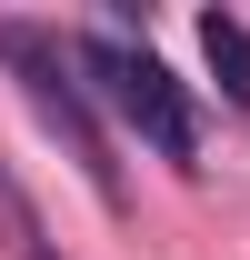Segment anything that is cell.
I'll use <instances>...</instances> for the list:
<instances>
[{
    "label": "cell",
    "instance_id": "6da1fadb",
    "mask_svg": "<svg viewBox=\"0 0 250 260\" xmlns=\"http://www.w3.org/2000/svg\"><path fill=\"white\" fill-rule=\"evenodd\" d=\"M0 70H10L20 100L70 140V160L90 170V190L120 210V160H110V130H100V110H90L100 90H90V70H80V40L40 30V20H0Z\"/></svg>",
    "mask_w": 250,
    "mask_h": 260
},
{
    "label": "cell",
    "instance_id": "7a4b0ae2",
    "mask_svg": "<svg viewBox=\"0 0 250 260\" xmlns=\"http://www.w3.org/2000/svg\"><path fill=\"white\" fill-rule=\"evenodd\" d=\"M80 70H90V90L150 140L160 160H180V170L200 160V110H190V90L170 80V60L150 40H130L120 20H100V30H80Z\"/></svg>",
    "mask_w": 250,
    "mask_h": 260
},
{
    "label": "cell",
    "instance_id": "3957f363",
    "mask_svg": "<svg viewBox=\"0 0 250 260\" xmlns=\"http://www.w3.org/2000/svg\"><path fill=\"white\" fill-rule=\"evenodd\" d=\"M200 60H210V80L250 110V20L240 10H200Z\"/></svg>",
    "mask_w": 250,
    "mask_h": 260
},
{
    "label": "cell",
    "instance_id": "277c9868",
    "mask_svg": "<svg viewBox=\"0 0 250 260\" xmlns=\"http://www.w3.org/2000/svg\"><path fill=\"white\" fill-rule=\"evenodd\" d=\"M0 260H60L50 250V230H40V210H30V190H20V170L0 160Z\"/></svg>",
    "mask_w": 250,
    "mask_h": 260
}]
</instances>
